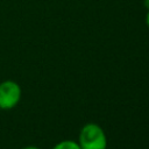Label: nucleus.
Wrapping results in <instances>:
<instances>
[{"label":"nucleus","mask_w":149,"mask_h":149,"mask_svg":"<svg viewBox=\"0 0 149 149\" xmlns=\"http://www.w3.org/2000/svg\"><path fill=\"white\" fill-rule=\"evenodd\" d=\"M52 149H80V147L78 146L77 142L72 140H64L58 142L56 146H54Z\"/></svg>","instance_id":"nucleus-3"},{"label":"nucleus","mask_w":149,"mask_h":149,"mask_svg":"<svg viewBox=\"0 0 149 149\" xmlns=\"http://www.w3.org/2000/svg\"><path fill=\"white\" fill-rule=\"evenodd\" d=\"M22 149H41V148L35 147V146H28V147H24V148H22Z\"/></svg>","instance_id":"nucleus-4"},{"label":"nucleus","mask_w":149,"mask_h":149,"mask_svg":"<svg viewBox=\"0 0 149 149\" xmlns=\"http://www.w3.org/2000/svg\"><path fill=\"white\" fill-rule=\"evenodd\" d=\"M143 5H144V7L149 10V0H144V1H143Z\"/></svg>","instance_id":"nucleus-5"},{"label":"nucleus","mask_w":149,"mask_h":149,"mask_svg":"<svg viewBox=\"0 0 149 149\" xmlns=\"http://www.w3.org/2000/svg\"><path fill=\"white\" fill-rule=\"evenodd\" d=\"M146 23H147V26H148V28H149V10H148V14H147V16H146Z\"/></svg>","instance_id":"nucleus-6"},{"label":"nucleus","mask_w":149,"mask_h":149,"mask_svg":"<svg viewBox=\"0 0 149 149\" xmlns=\"http://www.w3.org/2000/svg\"><path fill=\"white\" fill-rule=\"evenodd\" d=\"M77 143L80 149H106L107 136L99 125L90 122L80 129Z\"/></svg>","instance_id":"nucleus-1"},{"label":"nucleus","mask_w":149,"mask_h":149,"mask_svg":"<svg viewBox=\"0 0 149 149\" xmlns=\"http://www.w3.org/2000/svg\"><path fill=\"white\" fill-rule=\"evenodd\" d=\"M21 99V87L14 80L0 83V108L10 109L15 107Z\"/></svg>","instance_id":"nucleus-2"}]
</instances>
